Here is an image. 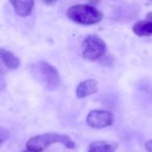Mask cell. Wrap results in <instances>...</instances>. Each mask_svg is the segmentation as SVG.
<instances>
[{
  "label": "cell",
  "instance_id": "obj_1",
  "mask_svg": "<svg viewBox=\"0 0 152 152\" xmlns=\"http://www.w3.org/2000/svg\"><path fill=\"white\" fill-rule=\"evenodd\" d=\"M53 144H61L68 149H74L75 143L67 134H61L57 132H46L42 134L34 135L30 137L26 143V148L28 150L36 152H43L45 149Z\"/></svg>",
  "mask_w": 152,
  "mask_h": 152
},
{
  "label": "cell",
  "instance_id": "obj_2",
  "mask_svg": "<svg viewBox=\"0 0 152 152\" xmlns=\"http://www.w3.org/2000/svg\"><path fill=\"white\" fill-rule=\"evenodd\" d=\"M67 17L80 25H95L103 19V14L89 4H75L69 7Z\"/></svg>",
  "mask_w": 152,
  "mask_h": 152
},
{
  "label": "cell",
  "instance_id": "obj_3",
  "mask_svg": "<svg viewBox=\"0 0 152 152\" xmlns=\"http://www.w3.org/2000/svg\"><path fill=\"white\" fill-rule=\"evenodd\" d=\"M107 51L106 44L96 34H90L83 41L81 53L83 57L88 61H97L103 57Z\"/></svg>",
  "mask_w": 152,
  "mask_h": 152
},
{
  "label": "cell",
  "instance_id": "obj_4",
  "mask_svg": "<svg viewBox=\"0 0 152 152\" xmlns=\"http://www.w3.org/2000/svg\"><path fill=\"white\" fill-rule=\"evenodd\" d=\"M39 77L42 80L43 85L48 90H56L61 86V75L57 70L45 61H41L38 64Z\"/></svg>",
  "mask_w": 152,
  "mask_h": 152
},
{
  "label": "cell",
  "instance_id": "obj_5",
  "mask_svg": "<svg viewBox=\"0 0 152 152\" xmlns=\"http://www.w3.org/2000/svg\"><path fill=\"white\" fill-rule=\"evenodd\" d=\"M115 121L114 114L104 110H94L88 114L87 124L95 129H101L112 126Z\"/></svg>",
  "mask_w": 152,
  "mask_h": 152
},
{
  "label": "cell",
  "instance_id": "obj_6",
  "mask_svg": "<svg viewBox=\"0 0 152 152\" xmlns=\"http://www.w3.org/2000/svg\"><path fill=\"white\" fill-rule=\"evenodd\" d=\"M15 13L19 17H28L34 7V0H10Z\"/></svg>",
  "mask_w": 152,
  "mask_h": 152
},
{
  "label": "cell",
  "instance_id": "obj_7",
  "mask_svg": "<svg viewBox=\"0 0 152 152\" xmlns=\"http://www.w3.org/2000/svg\"><path fill=\"white\" fill-rule=\"evenodd\" d=\"M132 31L137 37H149L152 36V13L146 15L145 20H140L135 22L132 26Z\"/></svg>",
  "mask_w": 152,
  "mask_h": 152
},
{
  "label": "cell",
  "instance_id": "obj_8",
  "mask_svg": "<svg viewBox=\"0 0 152 152\" xmlns=\"http://www.w3.org/2000/svg\"><path fill=\"white\" fill-rule=\"evenodd\" d=\"M98 91V83L95 79H87L83 80L76 88V97L79 99L89 97L96 94Z\"/></svg>",
  "mask_w": 152,
  "mask_h": 152
},
{
  "label": "cell",
  "instance_id": "obj_9",
  "mask_svg": "<svg viewBox=\"0 0 152 152\" xmlns=\"http://www.w3.org/2000/svg\"><path fill=\"white\" fill-rule=\"evenodd\" d=\"M0 61L9 70H16L20 67L21 61L16 56L12 51H9L4 48H0Z\"/></svg>",
  "mask_w": 152,
  "mask_h": 152
},
{
  "label": "cell",
  "instance_id": "obj_10",
  "mask_svg": "<svg viewBox=\"0 0 152 152\" xmlns=\"http://www.w3.org/2000/svg\"><path fill=\"white\" fill-rule=\"evenodd\" d=\"M118 146V144L114 142L95 141L90 144L88 152H115Z\"/></svg>",
  "mask_w": 152,
  "mask_h": 152
},
{
  "label": "cell",
  "instance_id": "obj_11",
  "mask_svg": "<svg viewBox=\"0 0 152 152\" xmlns=\"http://www.w3.org/2000/svg\"><path fill=\"white\" fill-rule=\"evenodd\" d=\"M11 137V132L7 130L4 127L0 126V144H3L4 142H7Z\"/></svg>",
  "mask_w": 152,
  "mask_h": 152
},
{
  "label": "cell",
  "instance_id": "obj_12",
  "mask_svg": "<svg viewBox=\"0 0 152 152\" xmlns=\"http://www.w3.org/2000/svg\"><path fill=\"white\" fill-rule=\"evenodd\" d=\"M145 149L147 152H152V140L145 143Z\"/></svg>",
  "mask_w": 152,
  "mask_h": 152
},
{
  "label": "cell",
  "instance_id": "obj_13",
  "mask_svg": "<svg viewBox=\"0 0 152 152\" xmlns=\"http://www.w3.org/2000/svg\"><path fill=\"white\" fill-rule=\"evenodd\" d=\"M58 0H42V2L45 3L46 5H52L54 4L55 2H57Z\"/></svg>",
  "mask_w": 152,
  "mask_h": 152
},
{
  "label": "cell",
  "instance_id": "obj_14",
  "mask_svg": "<svg viewBox=\"0 0 152 152\" xmlns=\"http://www.w3.org/2000/svg\"><path fill=\"white\" fill-rule=\"evenodd\" d=\"M22 152H36V151H31V150H24V151H22Z\"/></svg>",
  "mask_w": 152,
  "mask_h": 152
}]
</instances>
